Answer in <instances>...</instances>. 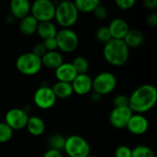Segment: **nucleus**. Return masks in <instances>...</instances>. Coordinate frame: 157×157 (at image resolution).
<instances>
[{"instance_id": "nucleus-1", "label": "nucleus", "mask_w": 157, "mask_h": 157, "mask_svg": "<svg viewBox=\"0 0 157 157\" xmlns=\"http://www.w3.org/2000/svg\"><path fill=\"white\" fill-rule=\"evenodd\" d=\"M157 101V89L145 84L137 87L129 97V108L135 114H144L151 110Z\"/></svg>"}, {"instance_id": "nucleus-2", "label": "nucleus", "mask_w": 157, "mask_h": 157, "mask_svg": "<svg viewBox=\"0 0 157 157\" xmlns=\"http://www.w3.org/2000/svg\"><path fill=\"white\" fill-rule=\"evenodd\" d=\"M103 56L105 60L111 65H124L130 56V50L122 40H110L104 45Z\"/></svg>"}, {"instance_id": "nucleus-3", "label": "nucleus", "mask_w": 157, "mask_h": 157, "mask_svg": "<svg viewBox=\"0 0 157 157\" xmlns=\"http://www.w3.org/2000/svg\"><path fill=\"white\" fill-rule=\"evenodd\" d=\"M79 12L72 1H62L55 5L54 18L63 29H70L78 19Z\"/></svg>"}, {"instance_id": "nucleus-4", "label": "nucleus", "mask_w": 157, "mask_h": 157, "mask_svg": "<svg viewBox=\"0 0 157 157\" xmlns=\"http://www.w3.org/2000/svg\"><path fill=\"white\" fill-rule=\"evenodd\" d=\"M63 151L69 157H86L90 155L91 148L82 136L71 135L65 138Z\"/></svg>"}, {"instance_id": "nucleus-5", "label": "nucleus", "mask_w": 157, "mask_h": 157, "mask_svg": "<svg viewBox=\"0 0 157 157\" xmlns=\"http://www.w3.org/2000/svg\"><path fill=\"white\" fill-rule=\"evenodd\" d=\"M16 67L19 73L24 75H35L41 67V59L30 52H25L20 54L16 61Z\"/></svg>"}, {"instance_id": "nucleus-6", "label": "nucleus", "mask_w": 157, "mask_h": 157, "mask_svg": "<svg viewBox=\"0 0 157 157\" xmlns=\"http://www.w3.org/2000/svg\"><path fill=\"white\" fill-rule=\"evenodd\" d=\"M30 15L38 21H52L55 15V4L50 0H36L30 6Z\"/></svg>"}, {"instance_id": "nucleus-7", "label": "nucleus", "mask_w": 157, "mask_h": 157, "mask_svg": "<svg viewBox=\"0 0 157 157\" xmlns=\"http://www.w3.org/2000/svg\"><path fill=\"white\" fill-rule=\"evenodd\" d=\"M117 86L116 76L110 72H102L98 74L92 83V89L99 96L110 94Z\"/></svg>"}, {"instance_id": "nucleus-8", "label": "nucleus", "mask_w": 157, "mask_h": 157, "mask_svg": "<svg viewBox=\"0 0 157 157\" xmlns=\"http://www.w3.org/2000/svg\"><path fill=\"white\" fill-rule=\"evenodd\" d=\"M55 40L58 49L66 53L75 52L79 44L77 34L71 29H63L57 31Z\"/></svg>"}, {"instance_id": "nucleus-9", "label": "nucleus", "mask_w": 157, "mask_h": 157, "mask_svg": "<svg viewBox=\"0 0 157 157\" xmlns=\"http://www.w3.org/2000/svg\"><path fill=\"white\" fill-rule=\"evenodd\" d=\"M56 97L52 89L48 86H40L34 93L33 101L35 105L41 109H49L52 108L56 102Z\"/></svg>"}, {"instance_id": "nucleus-10", "label": "nucleus", "mask_w": 157, "mask_h": 157, "mask_svg": "<svg viewBox=\"0 0 157 157\" xmlns=\"http://www.w3.org/2000/svg\"><path fill=\"white\" fill-rule=\"evenodd\" d=\"M29 116L24 109H9L5 116V122L14 131V130H22L26 128Z\"/></svg>"}, {"instance_id": "nucleus-11", "label": "nucleus", "mask_w": 157, "mask_h": 157, "mask_svg": "<svg viewBox=\"0 0 157 157\" xmlns=\"http://www.w3.org/2000/svg\"><path fill=\"white\" fill-rule=\"evenodd\" d=\"M133 112L129 107L114 108L109 114V122L116 129L126 128Z\"/></svg>"}, {"instance_id": "nucleus-12", "label": "nucleus", "mask_w": 157, "mask_h": 157, "mask_svg": "<svg viewBox=\"0 0 157 157\" xmlns=\"http://www.w3.org/2000/svg\"><path fill=\"white\" fill-rule=\"evenodd\" d=\"M126 128L133 135H143L147 132L149 128V122L144 115L133 113Z\"/></svg>"}, {"instance_id": "nucleus-13", "label": "nucleus", "mask_w": 157, "mask_h": 157, "mask_svg": "<svg viewBox=\"0 0 157 157\" xmlns=\"http://www.w3.org/2000/svg\"><path fill=\"white\" fill-rule=\"evenodd\" d=\"M92 83L93 79L87 75V74H82L77 75L75 78L71 83L74 93H76L77 95L84 96L87 95L92 90Z\"/></svg>"}, {"instance_id": "nucleus-14", "label": "nucleus", "mask_w": 157, "mask_h": 157, "mask_svg": "<svg viewBox=\"0 0 157 157\" xmlns=\"http://www.w3.org/2000/svg\"><path fill=\"white\" fill-rule=\"evenodd\" d=\"M108 29L109 30L111 38L114 40H123L130 30V27L126 20L120 17L111 20V22L108 26Z\"/></svg>"}, {"instance_id": "nucleus-15", "label": "nucleus", "mask_w": 157, "mask_h": 157, "mask_svg": "<svg viewBox=\"0 0 157 157\" xmlns=\"http://www.w3.org/2000/svg\"><path fill=\"white\" fill-rule=\"evenodd\" d=\"M30 3L28 0H12L10 3V12L14 18L22 19L30 13Z\"/></svg>"}, {"instance_id": "nucleus-16", "label": "nucleus", "mask_w": 157, "mask_h": 157, "mask_svg": "<svg viewBox=\"0 0 157 157\" xmlns=\"http://www.w3.org/2000/svg\"><path fill=\"white\" fill-rule=\"evenodd\" d=\"M77 73L71 63H63L55 70V77L59 82L72 83Z\"/></svg>"}, {"instance_id": "nucleus-17", "label": "nucleus", "mask_w": 157, "mask_h": 157, "mask_svg": "<svg viewBox=\"0 0 157 157\" xmlns=\"http://www.w3.org/2000/svg\"><path fill=\"white\" fill-rule=\"evenodd\" d=\"M40 59L42 65L52 70H56L63 63V57L62 53L57 51L47 52Z\"/></svg>"}, {"instance_id": "nucleus-18", "label": "nucleus", "mask_w": 157, "mask_h": 157, "mask_svg": "<svg viewBox=\"0 0 157 157\" xmlns=\"http://www.w3.org/2000/svg\"><path fill=\"white\" fill-rule=\"evenodd\" d=\"M26 128L28 132L33 136H40L45 132V123L38 116L29 117Z\"/></svg>"}, {"instance_id": "nucleus-19", "label": "nucleus", "mask_w": 157, "mask_h": 157, "mask_svg": "<svg viewBox=\"0 0 157 157\" xmlns=\"http://www.w3.org/2000/svg\"><path fill=\"white\" fill-rule=\"evenodd\" d=\"M38 24H39V22L31 15H29V16L25 17L24 18L20 19L18 28H19L20 32L23 35L30 36V35L36 33Z\"/></svg>"}, {"instance_id": "nucleus-20", "label": "nucleus", "mask_w": 157, "mask_h": 157, "mask_svg": "<svg viewBox=\"0 0 157 157\" xmlns=\"http://www.w3.org/2000/svg\"><path fill=\"white\" fill-rule=\"evenodd\" d=\"M36 32L44 40L50 38H55L57 34V29L54 23H52V21L39 22Z\"/></svg>"}, {"instance_id": "nucleus-21", "label": "nucleus", "mask_w": 157, "mask_h": 157, "mask_svg": "<svg viewBox=\"0 0 157 157\" xmlns=\"http://www.w3.org/2000/svg\"><path fill=\"white\" fill-rule=\"evenodd\" d=\"M128 48H136L143 44L144 42V34L139 29H130L124 39L122 40Z\"/></svg>"}, {"instance_id": "nucleus-22", "label": "nucleus", "mask_w": 157, "mask_h": 157, "mask_svg": "<svg viewBox=\"0 0 157 157\" xmlns=\"http://www.w3.org/2000/svg\"><path fill=\"white\" fill-rule=\"evenodd\" d=\"M56 98H62L65 99L70 98L74 91L71 83H65V82H59L57 81L52 87Z\"/></svg>"}, {"instance_id": "nucleus-23", "label": "nucleus", "mask_w": 157, "mask_h": 157, "mask_svg": "<svg viewBox=\"0 0 157 157\" xmlns=\"http://www.w3.org/2000/svg\"><path fill=\"white\" fill-rule=\"evenodd\" d=\"M78 12L90 13L95 10V8L100 5L98 0H76L74 2Z\"/></svg>"}, {"instance_id": "nucleus-24", "label": "nucleus", "mask_w": 157, "mask_h": 157, "mask_svg": "<svg viewBox=\"0 0 157 157\" xmlns=\"http://www.w3.org/2000/svg\"><path fill=\"white\" fill-rule=\"evenodd\" d=\"M71 63L74 66L75 70L76 71L77 75L86 74V72L88 71V68H89L88 61L85 57H83V56L75 57Z\"/></svg>"}, {"instance_id": "nucleus-25", "label": "nucleus", "mask_w": 157, "mask_h": 157, "mask_svg": "<svg viewBox=\"0 0 157 157\" xmlns=\"http://www.w3.org/2000/svg\"><path fill=\"white\" fill-rule=\"evenodd\" d=\"M48 144H49L50 149H53V150H57V151L61 152L62 150H63L64 144H65V138L62 135L55 134L49 138Z\"/></svg>"}, {"instance_id": "nucleus-26", "label": "nucleus", "mask_w": 157, "mask_h": 157, "mask_svg": "<svg viewBox=\"0 0 157 157\" xmlns=\"http://www.w3.org/2000/svg\"><path fill=\"white\" fill-rule=\"evenodd\" d=\"M132 157H155L153 150L146 145H137L132 149Z\"/></svg>"}, {"instance_id": "nucleus-27", "label": "nucleus", "mask_w": 157, "mask_h": 157, "mask_svg": "<svg viewBox=\"0 0 157 157\" xmlns=\"http://www.w3.org/2000/svg\"><path fill=\"white\" fill-rule=\"evenodd\" d=\"M13 130L4 121L0 122V144L9 142L13 137Z\"/></svg>"}, {"instance_id": "nucleus-28", "label": "nucleus", "mask_w": 157, "mask_h": 157, "mask_svg": "<svg viewBox=\"0 0 157 157\" xmlns=\"http://www.w3.org/2000/svg\"><path fill=\"white\" fill-rule=\"evenodd\" d=\"M96 38L98 40H99L100 42H102L104 44H106L110 40H112L108 27H105V26L98 29V30L96 31Z\"/></svg>"}, {"instance_id": "nucleus-29", "label": "nucleus", "mask_w": 157, "mask_h": 157, "mask_svg": "<svg viewBox=\"0 0 157 157\" xmlns=\"http://www.w3.org/2000/svg\"><path fill=\"white\" fill-rule=\"evenodd\" d=\"M114 108L129 107V97L126 95H118L113 98Z\"/></svg>"}, {"instance_id": "nucleus-30", "label": "nucleus", "mask_w": 157, "mask_h": 157, "mask_svg": "<svg viewBox=\"0 0 157 157\" xmlns=\"http://www.w3.org/2000/svg\"><path fill=\"white\" fill-rule=\"evenodd\" d=\"M115 157H132V149L127 145H120L115 150Z\"/></svg>"}, {"instance_id": "nucleus-31", "label": "nucleus", "mask_w": 157, "mask_h": 157, "mask_svg": "<svg viewBox=\"0 0 157 157\" xmlns=\"http://www.w3.org/2000/svg\"><path fill=\"white\" fill-rule=\"evenodd\" d=\"M93 13H94L95 17L98 18V19H100V20L105 19L107 17V16H108V10H107V8L104 6H102L101 4L95 8V10L93 11Z\"/></svg>"}, {"instance_id": "nucleus-32", "label": "nucleus", "mask_w": 157, "mask_h": 157, "mask_svg": "<svg viewBox=\"0 0 157 157\" xmlns=\"http://www.w3.org/2000/svg\"><path fill=\"white\" fill-rule=\"evenodd\" d=\"M42 44L44 45L47 52H53V51L58 50V46H57V42H56L55 38H50V39L44 40Z\"/></svg>"}, {"instance_id": "nucleus-33", "label": "nucleus", "mask_w": 157, "mask_h": 157, "mask_svg": "<svg viewBox=\"0 0 157 157\" xmlns=\"http://www.w3.org/2000/svg\"><path fill=\"white\" fill-rule=\"evenodd\" d=\"M117 6L122 10H129L135 5V0H117Z\"/></svg>"}, {"instance_id": "nucleus-34", "label": "nucleus", "mask_w": 157, "mask_h": 157, "mask_svg": "<svg viewBox=\"0 0 157 157\" xmlns=\"http://www.w3.org/2000/svg\"><path fill=\"white\" fill-rule=\"evenodd\" d=\"M32 52L33 54H35L36 56L41 58V57L47 52V51H46L44 45L42 44V42H40V43H36V44L33 46L32 52Z\"/></svg>"}, {"instance_id": "nucleus-35", "label": "nucleus", "mask_w": 157, "mask_h": 157, "mask_svg": "<svg viewBox=\"0 0 157 157\" xmlns=\"http://www.w3.org/2000/svg\"><path fill=\"white\" fill-rule=\"evenodd\" d=\"M42 157H63L62 155V152L53 150V149H48Z\"/></svg>"}, {"instance_id": "nucleus-36", "label": "nucleus", "mask_w": 157, "mask_h": 157, "mask_svg": "<svg viewBox=\"0 0 157 157\" xmlns=\"http://www.w3.org/2000/svg\"><path fill=\"white\" fill-rule=\"evenodd\" d=\"M147 24L150 27H156L157 26V14L155 12L152 13L147 17Z\"/></svg>"}, {"instance_id": "nucleus-37", "label": "nucleus", "mask_w": 157, "mask_h": 157, "mask_svg": "<svg viewBox=\"0 0 157 157\" xmlns=\"http://www.w3.org/2000/svg\"><path fill=\"white\" fill-rule=\"evenodd\" d=\"M144 5L148 9H155L157 6V0H144Z\"/></svg>"}, {"instance_id": "nucleus-38", "label": "nucleus", "mask_w": 157, "mask_h": 157, "mask_svg": "<svg viewBox=\"0 0 157 157\" xmlns=\"http://www.w3.org/2000/svg\"><path fill=\"white\" fill-rule=\"evenodd\" d=\"M100 98H101V96H99L98 94H97V93H95V92H94V93L92 94V96H91V99H92L93 101H95V102L100 100Z\"/></svg>"}, {"instance_id": "nucleus-39", "label": "nucleus", "mask_w": 157, "mask_h": 157, "mask_svg": "<svg viewBox=\"0 0 157 157\" xmlns=\"http://www.w3.org/2000/svg\"><path fill=\"white\" fill-rule=\"evenodd\" d=\"M86 157H93L92 155H88V156H86Z\"/></svg>"}]
</instances>
